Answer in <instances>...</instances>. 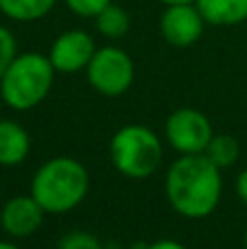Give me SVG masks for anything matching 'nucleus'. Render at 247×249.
Returning a JSON list of instances; mask_svg holds the SVG:
<instances>
[{"label": "nucleus", "instance_id": "16", "mask_svg": "<svg viewBox=\"0 0 247 249\" xmlns=\"http://www.w3.org/2000/svg\"><path fill=\"white\" fill-rule=\"evenodd\" d=\"M18 55V44L13 33L7 26L0 24V79H2L4 70L9 68V64L13 61V57Z\"/></svg>", "mask_w": 247, "mask_h": 249}, {"label": "nucleus", "instance_id": "10", "mask_svg": "<svg viewBox=\"0 0 247 249\" xmlns=\"http://www.w3.org/2000/svg\"><path fill=\"white\" fill-rule=\"evenodd\" d=\"M29 131L16 121H0V166H18L29 158Z\"/></svg>", "mask_w": 247, "mask_h": 249}, {"label": "nucleus", "instance_id": "13", "mask_svg": "<svg viewBox=\"0 0 247 249\" xmlns=\"http://www.w3.org/2000/svg\"><path fill=\"white\" fill-rule=\"evenodd\" d=\"M94 26L105 39H121L129 33L131 18L123 7L112 2L94 16Z\"/></svg>", "mask_w": 247, "mask_h": 249}, {"label": "nucleus", "instance_id": "20", "mask_svg": "<svg viewBox=\"0 0 247 249\" xmlns=\"http://www.w3.org/2000/svg\"><path fill=\"white\" fill-rule=\"evenodd\" d=\"M158 2H162L164 7H169V4H182V2H195V0H158Z\"/></svg>", "mask_w": 247, "mask_h": 249}, {"label": "nucleus", "instance_id": "19", "mask_svg": "<svg viewBox=\"0 0 247 249\" xmlns=\"http://www.w3.org/2000/svg\"><path fill=\"white\" fill-rule=\"evenodd\" d=\"M236 195H239V199L247 206V168L239 173V177H236Z\"/></svg>", "mask_w": 247, "mask_h": 249}, {"label": "nucleus", "instance_id": "14", "mask_svg": "<svg viewBox=\"0 0 247 249\" xmlns=\"http://www.w3.org/2000/svg\"><path fill=\"white\" fill-rule=\"evenodd\" d=\"M204 153L223 171V168L232 166L239 160V142L228 133H219V136H212V140L206 146Z\"/></svg>", "mask_w": 247, "mask_h": 249}, {"label": "nucleus", "instance_id": "8", "mask_svg": "<svg viewBox=\"0 0 247 249\" xmlns=\"http://www.w3.org/2000/svg\"><path fill=\"white\" fill-rule=\"evenodd\" d=\"M96 53V44L88 31L83 29H70L64 31L55 42L51 44L48 59L57 72L72 74L79 70H86Z\"/></svg>", "mask_w": 247, "mask_h": 249}, {"label": "nucleus", "instance_id": "6", "mask_svg": "<svg viewBox=\"0 0 247 249\" xmlns=\"http://www.w3.org/2000/svg\"><path fill=\"white\" fill-rule=\"evenodd\" d=\"M164 133L169 144L179 155L204 153L210 144L214 131L208 116L195 107H179L166 118Z\"/></svg>", "mask_w": 247, "mask_h": 249}, {"label": "nucleus", "instance_id": "18", "mask_svg": "<svg viewBox=\"0 0 247 249\" xmlns=\"http://www.w3.org/2000/svg\"><path fill=\"white\" fill-rule=\"evenodd\" d=\"M140 249H188L186 245L177 241H171V238H162V241H156V243H149V245H142Z\"/></svg>", "mask_w": 247, "mask_h": 249}, {"label": "nucleus", "instance_id": "7", "mask_svg": "<svg viewBox=\"0 0 247 249\" xmlns=\"http://www.w3.org/2000/svg\"><path fill=\"white\" fill-rule=\"evenodd\" d=\"M206 20L195 2L169 4L160 16V33L169 46L188 48L197 44L204 35Z\"/></svg>", "mask_w": 247, "mask_h": 249}, {"label": "nucleus", "instance_id": "1", "mask_svg": "<svg viewBox=\"0 0 247 249\" xmlns=\"http://www.w3.org/2000/svg\"><path fill=\"white\" fill-rule=\"evenodd\" d=\"M169 206L184 219H206L217 210L223 193L221 168L206 153L182 155L164 177Z\"/></svg>", "mask_w": 247, "mask_h": 249}, {"label": "nucleus", "instance_id": "9", "mask_svg": "<svg viewBox=\"0 0 247 249\" xmlns=\"http://www.w3.org/2000/svg\"><path fill=\"white\" fill-rule=\"evenodd\" d=\"M44 210L33 195H18L4 201L2 210H0V228L4 234L13 238H29L35 234L44 223Z\"/></svg>", "mask_w": 247, "mask_h": 249}, {"label": "nucleus", "instance_id": "2", "mask_svg": "<svg viewBox=\"0 0 247 249\" xmlns=\"http://www.w3.org/2000/svg\"><path fill=\"white\" fill-rule=\"evenodd\" d=\"M90 190L88 168L74 158H53L35 171L31 195L51 214H64L81 206Z\"/></svg>", "mask_w": 247, "mask_h": 249}, {"label": "nucleus", "instance_id": "3", "mask_svg": "<svg viewBox=\"0 0 247 249\" xmlns=\"http://www.w3.org/2000/svg\"><path fill=\"white\" fill-rule=\"evenodd\" d=\"M55 72L48 55L18 53L0 79V96L16 112L33 109L51 94Z\"/></svg>", "mask_w": 247, "mask_h": 249}, {"label": "nucleus", "instance_id": "12", "mask_svg": "<svg viewBox=\"0 0 247 249\" xmlns=\"http://www.w3.org/2000/svg\"><path fill=\"white\" fill-rule=\"evenodd\" d=\"M57 0H0V13L13 22H37L55 9Z\"/></svg>", "mask_w": 247, "mask_h": 249}, {"label": "nucleus", "instance_id": "21", "mask_svg": "<svg viewBox=\"0 0 247 249\" xmlns=\"http://www.w3.org/2000/svg\"><path fill=\"white\" fill-rule=\"evenodd\" d=\"M0 249H20V247L11 241H0Z\"/></svg>", "mask_w": 247, "mask_h": 249}, {"label": "nucleus", "instance_id": "11", "mask_svg": "<svg viewBox=\"0 0 247 249\" xmlns=\"http://www.w3.org/2000/svg\"><path fill=\"white\" fill-rule=\"evenodd\" d=\"M206 24L236 26L247 20V0H195Z\"/></svg>", "mask_w": 247, "mask_h": 249}, {"label": "nucleus", "instance_id": "15", "mask_svg": "<svg viewBox=\"0 0 247 249\" xmlns=\"http://www.w3.org/2000/svg\"><path fill=\"white\" fill-rule=\"evenodd\" d=\"M57 249H103V243H101L92 232L74 230V232H68L64 238H61Z\"/></svg>", "mask_w": 247, "mask_h": 249}, {"label": "nucleus", "instance_id": "17", "mask_svg": "<svg viewBox=\"0 0 247 249\" xmlns=\"http://www.w3.org/2000/svg\"><path fill=\"white\" fill-rule=\"evenodd\" d=\"M114 0H64V4L79 18H94Z\"/></svg>", "mask_w": 247, "mask_h": 249}, {"label": "nucleus", "instance_id": "5", "mask_svg": "<svg viewBox=\"0 0 247 249\" xmlns=\"http://www.w3.org/2000/svg\"><path fill=\"white\" fill-rule=\"evenodd\" d=\"M88 83L103 96H121L131 88L136 77V66L129 53L118 46L96 48L92 61L86 68Z\"/></svg>", "mask_w": 247, "mask_h": 249}, {"label": "nucleus", "instance_id": "22", "mask_svg": "<svg viewBox=\"0 0 247 249\" xmlns=\"http://www.w3.org/2000/svg\"><path fill=\"white\" fill-rule=\"evenodd\" d=\"M245 249H247V230H245Z\"/></svg>", "mask_w": 247, "mask_h": 249}, {"label": "nucleus", "instance_id": "4", "mask_svg": "<svg viewBox=\"0 0 247 249\" xmlns=\"http://www.w3.org/2000/svg\"><path fill=\"white\" fill-rule=\"evenodd\" d=\"M109 158L121 175L147 179L162 164V142L147 124H125L112 136Z\"/></svg>", "mask_w": 247, "mask_h": 249}]
</instances>
